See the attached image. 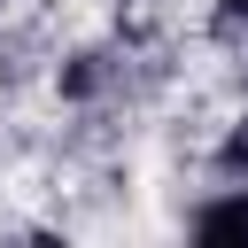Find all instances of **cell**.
Here are the masks:
<instances>
[{
    "label": "cell",
    "mask_w": 248,
    "mask_h": 248,
    "mask_svg": "<svg viewBox=\"0 0 248 248\" xmlns=\"http://www.w3.org/2000/svg\"><path fill=\"white\" fill-rule=\"evenodd\" d=\"M225 170H232V178H248V116H240V132L225 140Z\"/></svg>",
    "instance_id": "cell-2"
},
{
    "label": "cell",
    "mask_w": 248,
    "mask_h": 248,
    "mask_svg": "<svg viewBox=\"0 0 248 248\" xmlns=\"http://www.w3.org/2000/svg\"><path fill=\"white\" fill-rule=\"evenodd\" d=\"M225 23L240 31V23H248V0H225Z\"/></svg>",
    "instance_id": "cell-3"
},
{
    "label": "cell",
    "mask_w": 248,
    "mask_h": 248,
    "mask_svg": "<svg viewBox=\"0 0 248 248\" xmlns=\"http://www.w3.org/2000/svg\"><path fill=\"white\" fill-rule=\"evenodd\" d=\"M194 232H202V240H248V194H232V202H209V209L194 217Z\"/></svg>",
    "instance_id": "cell-1"
}]
</instances>
